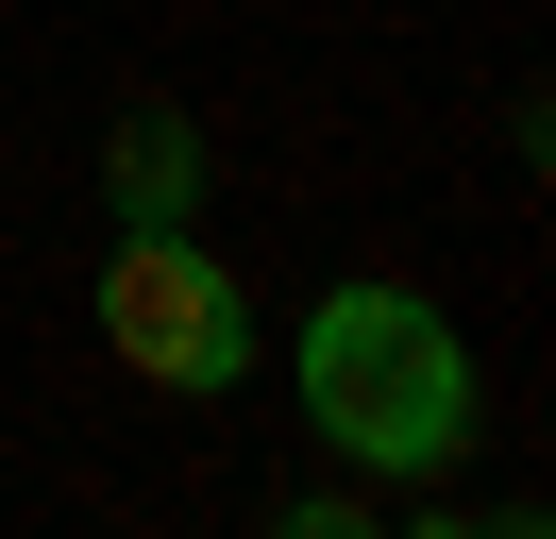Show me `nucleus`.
I'll list each match as a JSON object with an SVG mask.
<instances>
[{
	"label": "nucleus",
	"mask_w": 556,
	"mask_h": 539,
	"mask_svg": "<svg viewBox=\"0 0 556 539\" xmlns=\"http://www.w3.org/2000/svg\"><path fill=\"white\" fill-rule=\"evenodd\" d=\"M102 337H118V371H136V388H237V371H253V287H237L186 220H169V236H118Z\"/></svg>",
	"instance_id": "2"
},
{
	"label": "nucleus",
	"mask_w": 556,
	"mask_h": 539,
	"mask_svg": "<svg viewBox=\"0 0 556 539\" xmlns=\"http://www.w3.org/2000/svg\"><path fill=\"white\" fill-rule=\"evenodd\" d=\"M102 186H118V236H169V220H203V118L136 101V118H118V152H102Z\"/></svg>",
	"instance_id": "3"
},
{
	"label": "nucleus",
	"mask_w": 556,
	"mask_h": 539,
	"mask_svg": "<svg viewBox=\"0 0 556 539\" xmlns=\"http://www.w3.org/2000/svg\"><path fill=\"white\" fill-rule=\"evenodd\" d=\"M304 422H320V455H354V472H455L472 455V337L439 321L421 287H320V321H304Z\"/></svg>",
	"instance_id": "1"
}]
</instances>
